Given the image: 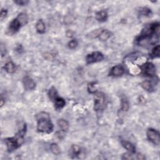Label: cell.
Masks as SVG:
<instances>
[{
  "label": "cell",
  "instance_id": "1",
  "mask_svg": "<svg viewBox=\"0 0 160 160\" xmlns=\"http://www.w3.org/2000/svg\"><path fill=\"white\" fill-rule=\"evenodd\" d=\"M27 132V125H24L22 129L16 133L14 137L8 138L4 139V143L7 147V150L8 152L11 153L18 148L24 143V134Z\"/></svg>",
  "mask_w": 160,
  "mask_h": 160
},
{
  "label": "cell",
  "instance_id": "2",
  "mask_svg": "<svg viewBox=\"0 0 160 160\" xmlns=\"http://www.w3.org/2000/svg\"><path fill=\"white\" fill-rule=\"evenodd\" d=\"M36 118L38 122L37 130L38 132L49 134L53 131V125L48 113L41 112L36 114Z\"/></svg>",
  "mask_w": 160,
  "mask_h": 160
},
{
  "label": "cell",
  "instance_id": "3",
  "mask_svg": "<svg viewBox=\"0 0 160 160\" xmlns=\"http://www.w3.org/2000/svg\"><path fill=\"white\" fill-rule=\"evenodd\" d=\"M105 105V94L101 92L94 93V109L96 111L103 110Z\"/></svg>",
  "mask_w": 160,
  "mask_h": 160
},
{
  "label": "cell",
  "instance_id": "4",
  "mask_svg": "<svg viewBox=\"0 0 160 160\" xmlns=\"http://www.w3.org/2000/svg\"><path fill=\"white\" fill-rule=\"evenodd\" d=\"M139 68L142 73L145 76L153 77L156 75V67L151 63L146 62Z\"/></svg>",
  "mask_w": 160,
  "mask_h": 160
},
{
  "label": "cell",
  "instance_id": "5",
  "mask_svg": "<svg viewBox=\"0 0 160 160\" xmlns=\"http://www.w3.org/2000/svg\"><path fill=\"white\" fill-rule=\"evenodd\" d=\"M147 138L149 139L150 142L153 143L154 145H159L160 138L159 133L158 131L153 128H149L146 133Z\"/></svg>",
  "mask_w": 160,
  "mask_h": 160
},
{
  "label": "cell",
  "instance_id": "6",
  "mask_svg": "<svg viewBox=\"0 0 160 160\" xmlns=\"http://www.w3.org/2000/svg\"><path fill=\"white\" fill-rule=\"evenodd\" d=\"M104 59V56L100 52H96L91 54H89L86 57V61L87 64H92L101 61Z\"/></svg>",
  "mask_w": 160,
  "mask_h": 160
},
{
  "label": "cell",
  "instance_id": "7",
  "mask_svg": "<svg viewBox=\"0 0 160 160\" xmlns=\"http://www.w3.org/2000/svg\"><path fill=\"white\" fill-rule=\"evenodd\" d=\"M23 27V25L18 18L13 20V21L10 23L8 28V32L10 35H13L20 30V29Z\"/></svg>",
  "mask_w": 160,
  "mask_h": 160
},
{
  "label": "cell",
  "instance_id": "8",
  "mask_svg": "<svg viewBox=\"0 0 160 160\" xmlns=\"http://www.w3.org/2000/svg\"><path fill=\"white\" fill-rule=\"evenodd\" d=\"M23 83L24 88L27 91L33 90L36 87L35 82L29 76H25L23 79Z\"/></svg>",
  "mask_w": 160,
  "mask_h": 160
},
{
  "label": "cell",
  "instance_id": "9",
  "mask_svg": "<svg viewBox=\"0 0 160 160\" xmlns=\"http://www.w3.org/2000/svg\"><path fill=\"white\" fill-rule=\"evenodd\" d=\"M125 73V69L121 65H117L113 66L111 70L109 75L111 76H115V77H118L123 75Z\"/></svg>",
  "mask_w": 160,
  "mask_h": 160
},
{
  "label": "cell",
  "instance_id": "10",
  "mask_svg": "<svg viewBox=\"0 0 160 160\" xmlns=\"http://www.w3.org/2000/svg\"><path fill=\"white\" fill-rule=\"evenodd\" d=\"M55 108L56 110H60L65 106L66 102L63 98L58 97L54 101Z\"/></svg>",
  "mask_w": 160,
  "mask_h": 160
},
{
  "label": "cell",
  "instance_id": "11",
  "mask_svg": "<svg viewBox=\"0 0 160 160\" xmlns=\"http://www.w3.org/2000/svg\"><path fill=\"white\" fill-rule=\"evenodd\" d=\"M121 145L124 147V148L127 150L128 151H129L131 153H134L136 152V148L131 143L127 142V141L123 140L121 141Z\"/></svg>",
  "mask_w": 160,
  "mask_h": 160
},
{
  "label": "cell",
  "instance_id": "12",
  "mask_svg": "<svg viewBox=\"0 0 160 160\" xmlns=\"http://www.w3.org/2000/svg\"><path fill=\"white\" fill-rule=\"evenodd\" d=\"M4 69L8 73H14L16 70V66L12 61H8L5 64Z\"/></svg>",
  "mask_w": 160,
  "mask_h": 160
},
{
  "label": "cell",
  "instance_id": "13",
  "mask_svg": "<svg viewBox=\"0 0 160 160\" xmlns=\"http://www.w3.org/2000/svg\"><path fill=\"white\" fill-rule=\"evenodd\" d=\"M112 35L111 32L108 29H103L100 31V33L98 35L100 39L102 41H106L109 39Z\"/></svg>",
  "mask_w": 160,
  "mask_h": 160
},
{
  "label": "cell",
  "instance_id": "14",
  "mask_svg": "<svg viewBox=\"0 0 160 160\" xmlns=\"http://www.w3.org/2000/svg\"><path fill=\"white\" fill-rule=\"evenodd\" d=\"M96 19L100 22H104L107 20L108 19V13L105 11H100L97 13L96 14Z\"/></svg>",
  "mask_w": 160,
  "mask_h": 160
},
{
  "label": "cell",
  "instance_id": "15",
  "mask_svg": "<svg viewBox=\"0 0 160 160\" xmlns=\"http://www.w3.org/2000/svg\"><path fill=\"white\" fill-rule=\"evenodd\" d=\"M57 123L58 125L60 127V128L61 129V130H62L64 132L68 131L69 128V123L67 121L63 119H60L58 120Z\"/></svg>",
  "mask_w": 160,
  "mask_h": 160
},
{
  "label": "cell",
  "instance_id": "16",
  "mask_svg": "<svg viewBox=\"0 0 160 160\" xmlns=\"http://www.w3.org/2000/svg\"><path fill=\"white\" fill-rule=\"evenodd\" d=\"M36 29L38 33H40V34L44 33L45 29H46V27H45V24H44V23L43 22L42 20H38V21L36 23Z\"/></svg>",
  "mask_w": 160,
  "mask_h": 160
},
{
  "label": "cell",
  "instance_id": "17",
  "mask_svg": "<svg viewBox=\"0 0 160 160\" xmlns=\"http://www.w3.org/2000/svg\"><path fill=\"white\" fill-rule=\"evenodd\" d=\"M121 110L124 111H127L129 109V102L125 96H123L121 98Z\"/></svg>",
  "mask_w": 160,
  "mask_h": 160
},
{
  "label": "cell",
  "instance_id": "18",
  "mask_svg": "<svg viewBox=\"0 0 160 160\" xmlns=\"http://www.w3.org/2000/svg\"><path fill=\"white\" fill-rule=\"evenodd\" d=\"M142 85V88L147 91L152 92L153 90H154V88H153L152 83L150 81H148V80L144 81L143 82H142V85Z\"/></svg>",
  "mask_w": 160,
  "mask_h": 160
},
{
  "label": "cell",
  "instance_id": "19",
  "mask_svg": "<svg viewBox=\"0 0 160 160\" xmlns=\"http://www.w3.org/2000/svg\"><path fill=\"white\" fill-rule=\"evenodd\" d=\"M48 96L49 99L53 101L58 97V93L55 88L52 87L49 89L48 91Z\"/></svg>",
  "mask_w": 160,
  "mask_h": 160
},
{
  "label": "cell",
  "instance_id": "20",
  "mask_svg": "<svg viewBox=\"0 0 160 160\" xmlns=\"http://www.w3.org/2000/svg\"><path fill=\"white\" fill-rule=\"evenodd\" d=\"M72 153L74 157L78 156L81 154L80 147L76 145H73L72 146Z\"/></svg>",
  "mask_w": 160,
  "mask_h": 160
},
{
  "label": "cell",
  "instance_id": "21",
  "mask_svg": "<svg viewBox=\"0 0 160 160\" xmlns=\"http://www.w3.org/2000/svg\"><path fill=\"white\" fill-rule=\"evenodd\" d=\"M159 51L160 46L159 45H156L154 48L153 49L152 52L150 54V56L151 58H156L159 57Z\"/></svg>",
  "mask_w": 160,
  "mask_h": 160
},
{
  "label": "cell",
  "instance_id": "22",
  "mask_svg": "<svg viewBox=\"0 0 160 160\" xmlns=\"http://www.w3.org/2000/svg\"><path fill=\"white\" fill-rule=\"evenodd\" d=\"M50 149L51 151H52V153L53 154L56 155H58L60 153V148L59 146L56 143H53L50 146Z\"/></svg>",
  "mask_w": 160,
  "mask_h": 160
},
{
  "label": "cell",
  "instance_id": "23",
  "mask_svg": "<svg viewBox=\"0 0 160 160\" xmlns=\"http://www.w3.org/2000/svg\"><path fill=\"white\" fill-rule=\"evenodd\" d=\"M96 83L94 82H91L90 83H89L88 85V90L90 93H95L97 92V88H96Z\"/></svg>",
  "mask_w": 160,
  "mask_h": 160
},
{
  "label": "cell",
  "instance_id": "24",
  "mask_svg": "<svg viewBox=\"0 0 160 160\" xmlns=\"http://www.w3.org/2000/svg\"><path fill=\"white\" fill-rule=\"evenodd\" d=\"M140 14L144 16H150L151 15V11L150 9L144 7L141 8L140 10Z\"/></svg>",
  "mask_w": 160,
  "mask_h": 160
},
{
  "label": "cell",
  "instance_id": "25",
  "mask_svg": "<svg viewBox=\"0 0 160 160\" xmlns=\"http://www.w3.org/2000/svg\"><path fill=\"white\" fill-rule=\"evenodd\" d=\"M78 42L76 40H73L72 41H70L68 44V46L70 49H74L78 46Z\"/></svg>",
  "mask_w": 160,
  "mask_h": 160
},
{
  "label": "cell",
  "instance_id": "26",
  "mask_svg": "<svg viewBox=\"0 0 160 160\" xmlns=\"http://www.w3.org/2000/svg\"><path fill=\"white\" fill-rule=\"evenodd\" d=\"M14 2L18 5H20V6L27 5L29 3V1H27V0H17V1H15Z\"/></svg>",
  "mask_w": 160,
  "mask_h": 160
},
{
  "label": "cell",
  "instance_id": "27",
  "mask_svg": "<svg viewBox=\"0 0 160 160\" xmlns=\"http://www.w3.org/2000/svg\"><path fill=\"white\" fill-rule=\"evenodd\" d=\"M7 10H5V9H2L1 10V15H0V16H1V20L3 21L4 19L6 17V15H7Z\"/></svg>",
  "mask_w": 160,
  "mask_h": 160
},
{
  "label": "cell",
  "instance_id": "28",
  "mask_svg": "<svg viewBox=\"0 0 160 160\" xmlns=\"http://www.w3.org/2000/svg\"><path fill=\"white\" fill-rule=\"evenodd\" d=\"M1 53L2 56H4V55L6 54V48H5V47L3 45V44H1Z\"/></svg>",
  "mask_w": 160,
  "mask_h": 160
},
{
  "label": "cell",
  "instance_id": "29",
  "mask_svg": "<svg viewBox=\"0 0 160 160\" xmlns=\"http://www.w3.org/2000/svg\"><path fill=\"white\" fill-rule=\"evenodd\" d=\"M3 104H4V98L3 97V96L1 95V106H3Z\"/></svg>",
  "mask_w": 160,
  "mask_h": 160
}]
</instances>
